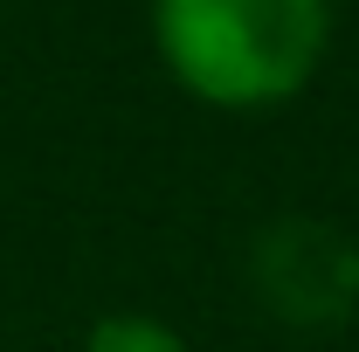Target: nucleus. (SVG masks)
Returning <instances> with one entry per match:
<instances>
[{"instance_id": "nucleus-1", "label": "nucleus", "mask_w": 359, "mask_h": 352, "mask_svg": "<svg viewBox=\"0 0 359 352\" xmlns=\"http://www.w3.org/2000/svg\"><path fill=\"white\" fill-rule=\"evenodd\" d=\"M152 55L208 111L304 97L332 48V0H152Z\"/></svg>"}, {"instance_id": "nucleus-2", "label": "nucleus", "mask_w": 359, "mask_h": 352, "mask_svg": "<svg viewBox=\"0 0 359 352\" xmlns=\"http://www.w3.org/2000/svg\"><path fill=\"white\" fill-rule=\"evenodd\" d=\"M83 352H187V339L152 311H111L83 332Z\"/></svg>"}]
</instances>
